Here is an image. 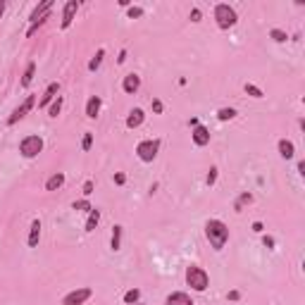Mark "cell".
<instances>
[{
  "instance_id": "obj_10",
  "label": "cell",
  "mask_w": 305,
  "mask_h": 305,
  "mask_svg": "<svg viewBox=\"0 0 305 305\" xmlns=\"http://www.w3.org/2000/svg\"><path fill=\"white\" fill-rule=\"evenodd\" d=\"M167 305H193L189 293H184V291H174L167 296Z\"/></svg>"
},
{
  "instance_id": "obj_26",
  "label": "cell",
  "mask_w": 305,
  "mask_h": 305,
  "mask_svg": "<svg viewBox=\"0 0 305 305\" xmlns=\"http://www.w3.org/2000/svg\"><path fill=\"white\" fill-rule=\"evenodd\" d=\"M60 110H62V98L57 96V100L50 105V117H57V115H60Z\"/></svg>"
},
{
  "instance_id": "obj_32",
  "label": "cell",
  "mask_w": 305,
  "mask_h": 305,
  "mask_svg": "<svg viewBox=\"0 0 305 305\" xmlns=\"http://www.w3.org/2000/svg\"><path fill=\"white\" fill-rule=\"evenodd\" d=\"M93 193V181H86L84 184V196H91Z\"/></svg>"
},
{
  "instance_id": "obj_36",
  "label": "cell",
  "mask_w": 305,
  "mask_h": 305,
  "mask_svg": "<svg viewBox=\"0 0 305 305\" xmlns=\"http://www.w3.org/2000/svg\"><path fill=\"white\" fill-rule=\"evenodd\" d=\"M191 22H200V10H193L191 12Z\"/></svg>"
},
{
  "instance_id": "obj_38",
  "label": "cell",
  "mask_w": 305,
  "mask_h": 305,
  "mask_svg": "<svg viewBox=\"0 0 305 305\" xmlns=\"http://www.w3.org/2000/svg\"><path fill=\"white\" fill-rule=\"evenodd\" d=\"M124 60H126V50H122V53H119V57H117V62L122 64V62H124Z\"/></svg>"
},
{
  "instance_id": "obj_33",
  "label": "cell",
  "mask_w": 305,
  "mask_h": 305,
  "mask_svg": "<svg viewBox=\"0 0 305 305\" xmlns=\"http://www.w3.org/2000/svg\"><path fill=\"white\" fill-rule=\"evenodd\" d=\"M215 179H217V170H210V174H207V184L212 186V184H215Z\"/></svg>"
},
{
  "instance_id": "obj_31",
  "label": "cell",
  "mask_w": 305,
  "mask_h": 305,
  "mask_svg": "<svg viewBox=\"0 0 305 305\" xmlns=\"http://www.w3.org/2000/svg\"><path fill=\"white\" fill-rule=\"evenodd\" d=\"M129 17H131V19L143 17V10H141V8H129Z\"/></svg>"
},
{
  "instance_id": "obj_28",
  "label": "cell",
  "mask_w": 305,
  "mask_h": 305,
  "mask_svg": "<svg viewBox=\"0 0 305 305\" xmlns=\"http://www.w3.org/2000/svg\"><path fill=\"white\" fill-rule=\"evenodd\" d=\"M246 91L251 93L253 98H262V91L258 89V86H253V84H246Z\"/></svg>"
},
{
  "instance_id": "obj_20",
  "label": "cell",
  "mask_w": 305,
  "mask_h": 305,
  "mask_svg": "<svg viewBox=\"0 0 305 305\" xmlns=\"http://www.w3.org/2000/svg\"><path fill=\"white\" fill-rule=\"evenodd\" d=\"M98 222H100V212L93 207V210H91V215H89V222H86V232H93V229L98 226Z\"/></svg>"
},
{
  "instance_id": "obj_18",
  "label": "cell",
  "mask_w": 305,
  "mask_h": 305,
  "mask_svg": "<svg viewBox=\"0 0 305 305\" xmlns=\"http://www.w3.org/2000/svg\"><path fill=\"white\" fill-rule=\"evenodd\" d=\"M64 184V174H53L50 179L45 181V191H57Z\"/></svg>"
},
{
  "instance_id": "obj_25",
  "label": "cell",
  "mask_w": 305,
  "mask_h": 305,
  "mask_svg": "<svg viewBox=\"0 0 305 305\" xmlns=\"http://www.w3.org/2000/svg\"><path fill=\"white\" fill-rule=\"evenodd\" d=\"M269 36L274 38L277 43H284V41H286V34H284L281 29H272V31H269Z\"/></svg>"
},
{
  "instance_id": "obj_41",
  "label": "cell",
  "mask_w": 305,
  "mask_h": 305,
  "mask_svg": "<svg viewBox=\"0 0 305 305\" xmlns=\"http://www.w3.org/2000/svg\"><path fill=\"white\" fill-rule=\"evenodd\" d=\"M253 232H258V234L262 232V224H260V222H255V224H253Z\"/></svg>"
},
{
  "instance_id": "obj_42",
  "label": "cell",
  "mask_w": 305,
  "mask_h": 305,
  "mask_svg": "<svg viewBox=\"0 0 305 305\" xmlns=\"http://www.w3.org/2000/svg\"><path fill=\"white\" fill-rule=\"evenodd\" d=\"M134 305H141V303H134Z\"/></svg>"
},
{
  "instance_id": "obj_34",
  "label": "cell",
  "mask_w": 305,
  "mask_h": 305,
  "mask_svg": "<svg viewBox=\"0 0 305 305\" xmlns=\"http://www.w3.org/2000/svg\"><path fill=\"white\" fill-rule=\"evenodd\" d=\"M124 181H126V177H124V174H122V172H119V174H115V184H119V186H122Z\"/></svg>"
},
{
  "instance_id": "obj_35",
  "label": "cell",
  "mask_w": 305,
  "mask_h": 305,
  "mask_svg": "<svg viewBox=\"0 0 305 305\" xmlns=\"http://www.w3.org/2000/svg\"><path fill=\"white\" fill-rule=\"evenodd\" d=\"M152 110H155L158 115H160V112H162V103H160V100H152Z\"/></svg>"
},
{
  "instance_id": "obj_24",
  "label": "cell",
  "mask_w": 305,
  "mask_h": 305,
  "mask_svg": "<svg viewBox=\"0 0 305 305\" xmlns=\"http://www.w3.org/2000/svg\"><path fill=\"white\" fill-rule=\"evenodd\" d=\"M217 117H219L222 122H229V119H234V117H236V110H234V108H222L219 112H217Z\"/></svg>"
},
{
  "instance_id": "obj_12",
  "label": "cell",
  "mask_w": 305,
  "mask_h": 305,
  "mask_svg": "<svg viewBox=\"0 0 305 305\" xmlns=\"http://www.w3.org/2000/svg\"><path fill=\"white\" fill-rule=\"evenodd\" d=\"M138 86H141V77H136V74H126L124 81H122V89H124V93H136V91H138Z\"/></svg>"
},
{
  "instance_id": "obj_4",
  "label": "cell",
  "mask_w": 305,
  "mask_h": 305,
  "mask_svg": "<svg viewBox=\"0 0 305 305\" xmlns=\"http://www.w3.org/2000/svg\"><path fill=\"white\" fill-rule=\"evenodd\" d=\"M158 150H160V141L158 138H148V141H141L136 145V152L143 162H152L158 158Z\"/></svg>"
},
{
  "instance_id": "obj_30",
  "label": "cell",
  "mask_w": 305,
  "mask_h": 305,
  "mask_svg": "<svg viewBox=\"0 0 305 305\" xmlns=\"http://www.w3.org/2000/svg\"><path fill=\"white\" fill-rule=\"evenodd\" d=\"M91 145H93V134H86L84 141H81V148H84V150H91Z\"/></svg>"
},
{
  "instance_id": "obj_16",
  "label": "cell",
  "mask_w": 305,
  "mask_h": 305,
  "mask_svg": "<svg viewBox=\"0 0 305 305\" xmlns=\"http://www.w3.org/2000/svg\"><path fill=\"white\" fill-rule=\"evenodd\" d=\"M98 112H100V98L98 96H91L89 103H86V115H89L91 119H96Z\"/></svg>"
},
{
  "instance_id": "obj_37",
  "label": "cell",
  "mask_w": 305,
  "mask_h": 305,
  "mask_svg": "<svg viewBox=\"0 0 305 305\" xmlns=\"http://www.w3.org/2000/svg\"><path fill=\"white\" fill-rule=\"evenodd\" d=\"M239 298H241V293H239V291H232V293H229V300H239Z\"/></svg>"
},
{
  "instance_id": "obj_27",
  "label": "cell",
  "mask_w": 305,
  "mask_h": 305,
  "mask_svg": "<svg viewBox=\"0 0 305 305\" xmlns=\"http://www.w3.org/2000/svg\"><path fill=\"white\" fill-rule=\"evenodd\" d=\"M72 207H74V210H89V212L93 210V207H91V203L86 200V198H84V200H77V203H74Z\"/></svg>"
},
{
  "instance_id": "obj_1",
  "label": "cell",
  "mask_w": 305,
  "mask_h": 305,
  "mask_svg": "<svg viewBox=\"0 0 305 305\" xmlns=\"http://www.w3.org/2000/svg\"><path fill=\"white\" fill-rule=\"evenodd\" d=\"M205 236L215 251H222L226 246V241H229V229H226V224L222 219H210L205 224Z\"/></svg>"
},
{
  "instance_id": "obj_5",
  "label": "cell",
  "mask_w": 305,
  "mask_h": 305,
  "mask_svg": "<svg viewBox=\"0 0 305 305\" xmlns=\"http://www.w3.org/2000/svg\"><path fill=\"white\" fill-rule=\"evenodd\" d=\"M41 150H43V138H41V136H27V138H22V143H19V152H22L24 158H36Z\"/></svg>"
},
{
  "instance_id": "obj_17",
  "label": "cell",
  "mask_w": 305,
  "mask_h": 305,
  "mask_svg": "<svg viewBox=\"0 0 305 305\" xmlns=\"http://www.w3.org/2000/svg\"><path fill=\"white\" fill-rule=\"evenodd\" d=\"M38 239H41V222L34 219V222H31V232H29V246H31V248H36Z\"/></svg>"
},
{
  "instance_id": "obj_39",
  "label": "cell",
  "mask_w": 305,
  "mask_h": 305,
  "mask_svg": "<svg viewBox=\"0 0 305 305\" xmlns=\"http://www.w3.org/2000/svg\"><path fill=\"white\" fill-rule=\"evenodd\" d=\"M265 246H267V248H272V246H274V239H269V236H265Z\"/></svg>"
},
{
  "instance_id": "obj_2",
  "label": "cell",
  "mask_w": 305,
  "mask_h": 305,
  "mask_svg": "<svg viewBox=\"0 0 305 305\" xmlns=\"http://www.w3.org/2000/svg\"><path fill=\"white\" fill-rule=\"evenodd\" d=\"M186 284H189L193 291H205L207 284H210V279H207V272L205 269L196 267V265H191L186 269Z\"/></svg>"
},
{
  "instance_id": "obj_3",
  "label": "cell",
  "mask_w": 305,
  "mask_h": 305,
  "mask_svg": "<svg viewBox=\"0 0 305 305\" xmlns=\"http://www.w3.org/2000/svg\"><path fill=\"white\" fill-rule=\"evenodd\" d=\"M215 19H217V27L219 29H232L234 24L239 22L234 8H229V5H224V3H219V5L215 8Z\"/></svg>"
},
{
  "instance_id": "obj_11",
  "label": "cell",
  "mask_w": 305,
  "mask_h": 305,
  "mask_svg": "<svg viewBox=\"0 0 305 305\" xmlns=\"http://www.w3.org/2000/svg\"><path fill=\"white\" fill-rule=\"evenodd\" d=\"M143 119H145L143 110H141V108H134L131 112H129V117H126V126H129V129H136V126L143 124Z\"/></svg>"
},
{
  "instance_id": "obj_29",
  "label": "cell",
  "mask_w": 305,
  "mask_h": 305,
  "mask_svg": "<svg viewBox=\"0 0 305 305\" xmlns=\"http://www.w3.org/2000/svg\"><path fill=\"white\" fill-rule=\"evenodd\" d=\"M251 200H253V196H251V193H243V196L239 198V203H236V210H241V207L246 205V203H251Z\"/></svg>"
},
{
  "instance_id": "obj_7",
  "label": "cell",
  "mask_w": 305,
  "mask_h": 305,
  "mask_svg": "<svg viewBox=\"0 0 305 305\" xmlns=\"http://www.w3.org/2000/svg\"><path fill=\"white\" fill-rule=\"evenodd\" d=\"M34 105H36V98H34V96H29L27 100H24V103H22V105H19L17 110H15V112H12V115H10V119H8V124L10 126H15L19 122V119H22V117L27 115L29 110L34 108Z\"/></svg>"
},
{
  "instance_id": "obj_6",
  "label": "cell",
  "mask_w": 305,
  "mask_h": 305,
  "mask_svg": "<svg viewBox=\"0 0 305 305\" xmlns=\"http://www.w3.org/2000/svg\"><path fill=\"white\" fill-rule=\"evenodd\" d=\"M91 296H93V291H91V288H77V291H72V293H67V296H64L62 305H84Z\"/></svg>"
},
{
  "instance_id": "obj_23",
  "label": "cell",
  "mask_w": 305,
  "mask_h": 305,
  "mask_svg": "<svg viewBox=\"0 0 305 305\" xmlns=\"http://www.w3.org/2000/svg\"><path fill=\"white\" fill-rule=\"evenodd\" d=\"M119 246H122V226H115V232H112V251H119Z\"/></svg>"
},
{
  "instance_id": "obj_21",
  "label": "cell",
  "mask_w": 305,
  "mask_h": 305,
  "mask_svg": "<svg viewBox=\"0 0 305 305\" xmlns=\"http://www.w3.org/2000/svg\"><path fill=\"white\" fill-rule=\"evenodd\" d=\"M138 298H141V291H138V288H131V291H126L124 293V303L134 305V303H138Z\"/></svg>"
},
{
  "instance_id": "obj_8",
  "label": "cell",
  "mask_w": 305,
  "mask_h": 305,
  "mask_svg": "<svg viewBox=\"0 0 305 305\" xmlns=\"http://www.w3.org/2000/svg\"><path fill=\"white\" fill-rule=\"evenodd\" d=\"M50 10H53V0H43V3L31 12V24H36V22H45L48 15H50Z\"/></svg>"
},
{
  "instance_id": "obj_40",
  "label": "cell",
  "mask_w": 305,
  "mask_h": 305,
  "mask_svg": "<svg viewBox=\"0 0 305 305\" xmlns=\"http://www.w3.org/2000/svg\"><path fill=\"white\" fill-rule=\"evenodd\" d=\"M5 8H8V3H5V0H0V17H3V12H5Z\"/></svg>"
},
{
  "instance_id": "obj_13",
  "label": "cell",
  "mask_w": 305,
  "mask_h": 305,
  "mask_svg": "<svg viewBox=\"0 0 305 305\" xmlns=\"http://www.w3.org/2000/svg\"><path fill=\"white\" fill-rule=\"evenodd\" d=\"M193 143L196 145H207L210 143V131H207L205 126H193Z\"/></svg>"
},
{
  "instance_id": "obj_9",
  "label": "cell",
  "mask_w": 305,
  "mask_h": 305,
  "mask_svg": "<svg viewBox=\"0 0 305 305\" xmlns=\"http://www.w3.org/2000/svg\"><path fill=\"white\" fill-rule=\"evenodd\" d=\"M77 10H79V3H77V0H69V3L64 5V10H62V29H69L74 15H77Z\"/></svg>"
},
{
  "instance_id": "obj_14",
  "label": "cell",
  "mask_w": 305,
  "mask_h": 305,
  "mask_svg": "<svg viewBox=\"0 0 305 305\" xmlns=\"http://www.w3.org/2000/svg\"><path fill=\"white\" fill-rule=\"evenodd\" d=\"M293 152H296V148H293L291 141H286V138H281V141H279V155H281L284 160H291V158H293Z\"/></svg>"
},
{
  "instance_id": "obj_22",
  "label": "cell",
  "mask_w": 305,
  "mask_h": 305,
  "mask_svg": "<svg viewBox=\"0 0 305 305\" xmlns=\"http://www.w3.org/2000/svg\"><path fill=\"white\" fill-rule=\"evenodd\" d=\"M103 57H105V50L100 48L98 53H96V57H93V60H91V62H89V69H91V72H96V69H98V67H100V62H103Z\"/></svg>"
},
{
  "instance_id": "obj_19",
  "label": "cell",
  "mask_w": 305,
  "mask_h": 305,
  "mask_svg": "<svg viewBox=\"0 0 305 305\" xmlns=\"http://www.w3.org/2000/svg\"><path fill=\"white\" fill-rule=\"evenodd\" d=\"M34 72H36V64L29 62L27 72H24V77H22V86H31V81H34Z\"/></svg>"
},
{
  "instance_id": "obj_15",
  "label": "cell",
  "mask_w": 305,
  "mask_h": 305,
  "mask_svg": "<svg viewBox=\"0 0 305 305\" xmlns=\"http://www.w3.org/2000/svg\"><path fill=\"white\" fill-rule=\"evenodd\" d=\"M57 91H60V86H57V84H50V86L45 89L43 98L38 100V108H48V103H50V100L55 98V93H57Z\"/></svg>"
}]
</instances>
